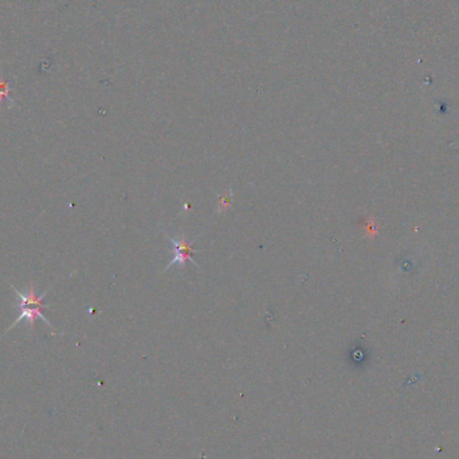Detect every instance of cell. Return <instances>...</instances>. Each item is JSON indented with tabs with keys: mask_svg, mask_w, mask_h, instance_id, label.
<instances>
[{
	"mask_svg": "<svg viewBox=\"0 0 459 459\" xmlns=\"http://www.w3.org/2000/svg\"><path fill=\"white\" fill-rule=\"evenodd\" d=\"M7 93H8V90H7L5 83H0V102H1V99L4 98V97H7Z\"/></svg>",
	"mask_w": 459,
	"mask_h": 459,
	"instance_id": "cell-3",
	"label": "cell"
},
{
	"mask_svg": "<svg viewBox=\"0 0 459 459\" xmlns=\"http://www.w3.org/2000/svg\"><path fill=\"white\" fill-rule=\"evenodd\" d=\"M173 249H172V258L171 263L168 265L167 269H169L171 266H180L183 267L185 265V262L191 259V254H192V247L189 245L188 242L184 239H171Z\"/></svg>",
	"mask_w": 459,
	"mask_h": 459,
	"instance_id": "cell-2",
	"label": "cell"
},
{
	"mask_svg": "<svg viewBox=\"0 0 459 459\" xmlns=\"http://www.w3.org/2000/svg\"><path fill=\"white\" fill-rule=\"evenodd\" d=\"M12 289L15 290V293H16L17 318L15 320V322H13L12 325L9 326V329L15 328V326H16L20 321H26L27 326L32 329L36 318H40V320L46 322L48 326H52L51 324H50V321H48L47 318L44 317L42 313L43 308H46V305H42V300L44 298V297H46L48 290L47 292L43 293L42 296L36 297V294H35V290H34V286H31V288L27 289V292H21V290L19 292L17 289H15V288H12Z\"/></svg>",
	"mask_w": 459,
	"mask_h": 459,
	"instance_id": "cell-1",
	"label": "cell"
}]
</instances>
